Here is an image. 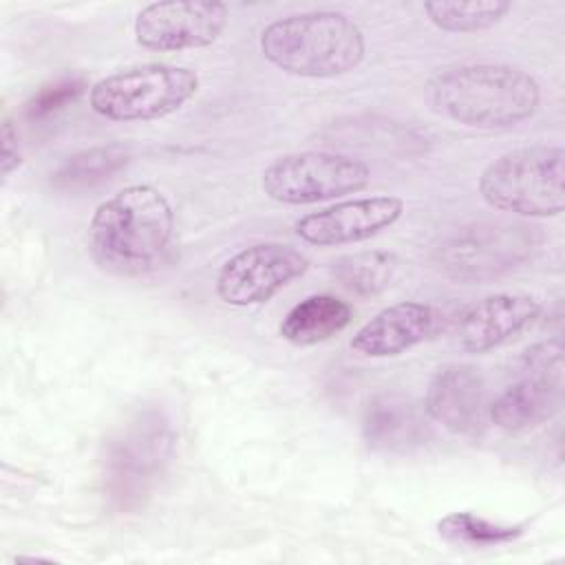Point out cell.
Listing matches in <instances>:
<instances>
[{
    "instance_id": "cell-11",
    "label": "cell",
    "mask_w": 565,
    "mask_h": 565,
    "mask_svg": "<svg viewBox=\"0 0 565 565\" xmlns=\"http://www.w3.org/2000/svg\"><path fill=\"white\" fill-rule=\"evenodd\" d=\"M227 20L230 9L223 2H152L135 18V40L139 46L159 53L203 49L218 40Z\"/></svg>"
},
{
    "instance_id": "cell-4",
    "label": "cell",
    "mask_w": 565,
    "mask_h": 565,
    "mask_svg": "<svg viewBox=\"0 0 565 565\" xmlns=\"http://www.w3.org/2000/svg\"><path fill=\"white\" fill-rule=\"evenodd\" d=\"M172 450L170 419L157 408L139 411L117 428L102 452V486L108 505L117 512L143 508Z\"/></svg>"
},
{
    "instance_id": "cell-16",
    "label": "cell",
    "mask_w": 565,
    "mask_h": 565,
    "mask_svg": "<svg viewBox=\"0 0 565 565\" xmlns=\"http://www.w3.org/2000/svg\"><path fill=\"white\" fill-rule=\"evenodd\" d=\"M362 439L375 452L406 455L430 439V424L413 399L399 393H380L364 408Z\"/></svg>"
},
{
    "instance_id": "cell-5",
    "label": "cell",
    "mask_w": 565,
    "mask_h": 565,
    "mask_svg": "<svg viewBox=\"0 0 565 565\" xmlns=\"http://www.w3.org/2000/svg\"><path fill=\"white\" fill-rule=\"evenodd\" d=\"M561 146L532 143L492 159L479 174L481 199L519 216H558L565 207Z\"/></svg>"
},
{
    "instance_id": "cell-19",
    "label": "cell",
    "mask_w": 565,
    "mask_h": 565,
    "mask_svg": "<svg viewBox=\"0 0 565 565\" xmlns=\"http://www.w3.org/2000/svg\"><path fill=\"white\" fill-rule=\"evenodd\" d=\"M397 269V260L388 252H358L333 260V276L338 282L355 296L369 298L384 291Z\"/></svg>"
},
{
    "instance_id": "cell-23",
    "label": "cell",
    "mask_w": 565,
    "mask_h": 565,
    "mask_svg": "<svg viewBox=\"0 0 565 565\" xmlns=\"http://www.w3.org/2000/svg\"><path fill=\"white\" fill-rule=\"evenodd\" d=\"M2 174L9 177L13 172V168L20 166V148H18V135L11 126L9 119H4L2 124Z\"/></svg>"
},
{
    "instance_id": "cell-2",
    "label": "cell",
    "mask_w": 565,
    "mask_h": 565,
    "mask_svg": "<svg viewBox=\"0 0 565 565\" xmlns=\"http://www.w3.org/2000/svg\"><path fill=\"white\" fill-rule=\"evenodd\" d=\"M426 93L441 117L483 130L519 126L541 104L539 82L527 71L490 62L441 68L430 77Z\"/></svg>"
},
{
    "instance_id": "cell-7",
    "label": "cell",
    "mask_w": 565,
    "mask_h": 565,
    "mask_svg": "<svg viewBox=\"0 0 565 565\" xmlns=\"http://www.w3.org/2000/svg\"><path fill=\"white\" fill-rule=\"evenodd\" d=\"M536 245V227L516 221H479L446 236L433 249V263L450 280L486 282L519 267Z\"/></svg>"
},
{
    "instance_id": "cell-22",
    "label": "cell",
    "mask_w": 565,
    "mask_h": 565,
    "mask_svg": "<svg viewBox=\"0 0 565 565\" xmlns=\"http://www.w3.org/2000/svg\"><path fill=\"white\" fill-rule=\"evenodd\" d=\"M86 88L88 84H86V77L82 75H66L55 82H49L29 97V102L24 104V115L31 121L46 119L53 113L68 106L71 102H75Z\"/></svg>"
},
{
    "instance_id": "cell-18",
    "label": "cell",
    "mask_w": 565,
    "mask_h": 565,
    "mask_svg": "<svg viewBox=\"0 0 565 565\" xmlns=\"http://www.w3.org/2000/svg\"><path fill=\"white\" fill-rule=\"evenodd\" d=\"M130 161V150L121 143H102L84 148L66 157L51 174V185L60 192H84L90 190L117 172Z\"/></svg>"
},
{
    "instance_id": "cell-14",
    "label": "cell",
    "mask_w": 565,
    "mask_h": 565,
    "mask_svg": "<svg viewBox=\"0 0 565 565\" xmlns=\"http://www.w3.org/2000/svg\"><path fill=\"white\" fill-rule=\"evenodd\" d=\"M426 415L446 430L475 437L488 422V393L483 377L470 364H446L437 369L426 391Z\"/></svg>"
},
{
    "instance_id": "cell-9",
    "label": "cell",
    "mask_w": 565,
    "mask_h": 565,
    "mask_svg": "<svg viewBox=\"0 0 565 565\" xmlns=\"http://www.w3.org/2000/svg\"><path fill=\"white\" fill-rule=\"evenodd\" d=\"M563 406V342L543 340L523 351L519 377L488 406V419L508 433L541 426Z\"/></svg>"
},
{
    "instance_id": "cell-10",
    "label": "cell",
    "mask_w": 565,
    "mask_h": 565,
    "mask_svg": "<svg viewBox=\"0 0 565 565\" xmlns=\"http://www.w3.org/2000/svg\"><path fill=\"white\" fill-rule=\"evenodd\" d=\"M309 269V258L285 243H254L216 274V296L232 307L263 305Z\"/></svg>"
},
{
    "instance_id": "cell-12",
    "label": "cell",
    "mask_w": 565,
    "mask_h": 565,
    "mask_svg": "<svg viewBox=\"0 0 565 565\" xmlns=\"http://www.w3.org/2000/svg\"><path fill=\"white\" fill-rule=\"evenodd\" d=\"M404 201L393 194H375L342 201L296 221V234L318 247H335L366 241L399 221Z\"/></svg>"
},
{
    "instance_id": "cell-3",
    "label": "cell",
    "mask_w": 565,
    "mask_h": 565,
    "mask_svg": "<svg viewBox=\"0 0 565 565\" xmlns=\"http://www.w3.org/2000/svg\"><path fill=\"white\" fill-rule=\"evenodd\" d=\"M260 53L298 77H338L358 68L366 53L362 29L340 11H305L267 24Z\"/></svg>"
},
{
    "instance_id": "cell-20",
    "label": "cell",
    "mask_w": 565,
    "mask_h": 565,
    "mask_svg": "<svg viewBox=\"0 0 565 565\" xmlns=\"http://www.w3.org/2000/svg\"><path fill=\"white\" fill-rule=\"evenodd\" d=\"M510 2L503 0H470V2H424L428 20L448 33H477L494 26L508 11Z\"/></svg>"
},
{
    "instance_id": "cell-17",
    "label": "cell",
    "mask_w": 565,
    "mask_h": 565,
    "mask_svg": "<svg viewBox=\"0 0 565 565\" xmlns=\"http://www.w3.org/2000/svg\"><path fill=\"white\" fill-rule=\"evenodd\" d=\"M353 309L338 296L313 294L296 302L280 320V335L294 347H313L344 331Z\"/></svg>"
},
{
    "instance_id": "cell-1",
    "label": "cell",
    "mask_w": 565,
    "mask_h": 565,
    "mask_svg": "<svg viewBox=\"0 0 565 565\" xmlns=\"http://www.w3.org/2000/svg\"><path fill=\"white\" fill-rule=\"evenodd\" d=\"M174 212L152 185L135 183L102 201L88 223L95 263L117 276L154 271L172 247Z\"/></svg>"
},
{
    "instance_id": "cell-15",
    "label": "cell",
    "mask_w": 565,
    "mask_h": 565,
    "mask_svg": "<svg viewBox=\"0 0 565 565\" xmlns=\"http://www.w3.org/2000/svg\"><path fill=\"white\" fill-rule=\"evenodd\" d=\"M437 318L430 305L395 302L366 320L353 333L349 347L366 358H393L428 340L437 329Z\"/></svg>"
},
{
    "instance_id": "cell-6",
    "label": "cell",
    "mask_w": 565,
    "mask_h": 565,
    "mask_svg": "<svg viewBox=\"0 0 565 565\" xmlns=\"http://www.w3.org/2000/svg\"><path fill=\"white\" fill-rule=\"evenodd\" d=\"M199 90V75L174 64H139L97 79L90 108L113 121H150L179 110Z\"/></svg>"
},
{
    "instance_id": "cell-21",
    "label": "cell",
    "mask_w": 565,
    "mask_h": 565,
    "mask_svg": "<svg viewBox=\"0 0 565 565\" xmlns=\"http://www.w3.org/2000/svg\"><path fill=\"white\" fill-rule=\"evenodd\" d=\"M441 539L468 547H497L516 541L525 532V523H494L475 512H450L439 519Z\"/></svg>"
},
{
    "instance_id": "cell-8",
    "label": "cell",
    "mask_w": 565,
    "mask_h": 565,
    "mask_svg": "<svg viewBox=\"0 0 565 565\" xmlns=\"http://www.w3.org/2000/svg\"><path fill=\"white\" fill-rule=\"evenodd\" d=\"M371 168L349 154L305 150L274 159L260 177L263 192L285 205H309L364 190Z\"/></svg>"
},
{
    "instance_id": "cell-13",
    "label": "cell",
    "mask_w": 565,
    "mask_h": 565,
    "mask_svg": "<svg viewBox=\"0 0 565 565\" xmlns=\"http://www.w3.org/2000/svg\"><path fill=\"white\" fill-rule=\"evenodd\" d=\"M541 300L523 291H499L466 307L457 320V342L468 353L492 351L527 329L541 313Z\"/></svg>"
}]
</instances>
